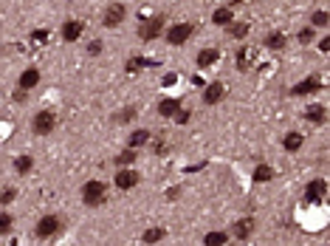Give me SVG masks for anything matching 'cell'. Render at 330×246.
<instances>
[{
  "label": "cell",
  "instance_id": "20",
  "mask_svg": "<svg viewBox=\"0 0 330 246\" xmlns=\"http://www.w3.org/2000/svg\"><path fill=\"white\" fill-rule=\"evenodd\" d=\"M302 142H305V139H302V133H296V131L285 133V139H282V145H285L288 153H296L302 147Z\"/></svg>",
  "mask_w": 330,
  "mask_h": 246
},
{
  "label": "cell",
  "instance_id": "36",
  "mask_svg": "<svg viewBox=\"0 0 330 246\" xmlns=\"http://www.w3.org/2000/svg\"><path fill=\"white\" fill-rule=\"evenodd\" d=\"M189 116H192V110H178V113H175V125H187Z\"/></svg>",
  "mask_w": 330,
  "mask_h": 246
},
{
  "label": "cell",
  "instance_id": "23",
  "mask_svg": "<svg viewBox=\"0 0 330 246\" xmlns=\"http://www.w3.org/2000/svg\"><path fill=\"white\" fill-rule=\"evenodd\" d=\"M226 29H229V37H234V40H245V34H249V23H234L231 20Z\"/></svg>",
  "mask_w": 330,
  "mask_h": 246
},
{
  "label": "cell",
  "instance_id": "26",
  "mask_svg": "<svg viewBox=\"0 0 330 246\" xmlns=\"http://www.w3.org/2000/svg\"><path fill=\"white\" fill-rule=\"evenodd\" d=\"M271 178H274V167L260 164L257 170H254V184H263V181H271Z\"/></svg>",
  "mask_w": 330,
  "mask_h": 246
},
{
  "label": "cell",
  "instance_id": "34",
  "mask_svg": "<svg viewBox=\"0 0 330 246\" xmlns=\"http://www.w3.org/2000/svg\"><path fill=\"white\" fill-rule=\"evenodd\" d=\"M15 198H17V190H12V187H6L3 193H0V201H3V204H12Z\"/></svg>",
  "mask_w": 330,
  "mask_h": 246
},
{
  "label": "cell",
  "instance_id": "31",
  "mask_svg": "<svg viewBox=\"0 0 330 246\" xmlns=\"http://www.w3.org/2000/svg\"><path fill=\"white\" fill-rule=\"evenodd\" d=\"M48 34H51L48 29H34V31H31V43H34V45L48 43Z\"/></svg>",
  "mask_w": 330,
  "mask_h": 246
},
{
  "label": "cell",
  "instance_id": "12",
  "mask_svg": "<svg viewBox=\"0 0 330 246\" xmlns=\"http://www.w3.org/2000/svg\"><path fill=\"white\" fill-rule=\"evenodd\" d=\"M254 226H257V221H254V218H240L231 232H234L237 240H249V238L254 235Z\"/></svg>",
  "mask_w": 330,
  "mask_h": 246
},
{
  "label": "cell",
  "instance_id": "13",
  "mask_svg": "<svg viewBox=\"0 0 330 246\" xmlns=\"http://www.w3.org/2000/svg\"><path fill=\"white\" fill-rule=\"evenodd\" d=\"M37 85H40V71L37 68H26L20 74V80H17V88H23V91H31Z\"/></svg>",
  "mask_w": 330,
  "mask_h": 246
},
{
  "label": "cell",
  "instance_id": "25",
  "mask_svg": "<svg viewBox=\"0 0 330 246\" xmlns=\"http://www.w3.org/2000/svg\"><path fill=\"white\" fill-rule=\"evenodd\" d=\"M133 161H136V150H133V147H124V150L116 156V167H130Z\"/></svg>",
  "mask_w": 330,
  "mask_h": 246
},
{
  "label": "cell",
  "instance_id": "37",
  "mask_svg": "<svg viewBox=\"0 0 330 246\" xmlns=\"http://www.w3.org/2000/svg\"><path fill=\"white\" fill-rule=\"evenodd\" d=\"M175 82H178V74H167L164 80H161V85H164V88H173Z\"/></svg>",
  "mask_w": 330,
  "mask_h": 246
},
{
  "label": "cell",
  "instance_id": "29",
  "mask_svg": "<svg viewBox=\"0 0 330 246\" xmlns=\"http://www.w3.org/2000/svg\"><path fill=\"white\" fill-rule=\"evenodd\" d=\"M15 226V218L9 215V212H0V235H9Z\"/></svg>",
  "mask_w": 330,
  "mask_h": 246
},
{
  "label": "cell",
  "instance_id": "27",
  "mask_svg": "<svg viewBox=\"0 0 330 246\" xmlns=\"http://www.w3.org/2000/svg\"><path fill=\"white\" fill-rule=\"evenodd\" d=\"M31 167H34V159H31V156H20V159H15V170L20 175L31 173Z\"/></svg>",
  "mask_w": 330,
  "mask_h": 246
},
{
  "label": "cell",
  "instance_id": "5",
  "mask_svg": "<svg viewBox=\"0 0 330 246\" xmlns=\"http://www.w3.org/2000/svg\"><path fill=\"white\" fill-rule=\"evenodd\" d=\"M164 31V15H155V17H147V20L138 26V37H141L144 43H150V40H155L158 34Z\"/></svg>",
  "mask_w": 330,
  "mask_h": 246
},
{
  "label": "cell",
  "instance_id": "21",
  "mask_svg": "<svg viewBox=\"0 0 330 246\" xmlns=\"http://www.w3.org/2000/svg\"><path fill=\"white\" fill-rule=\"evenodd\" d=\"M234 20V12H231L229 6H223V9H217L215 15H212V23L215 26H229V23Z\"/></svg>",
  "mask_w": 330,
  "mask_h": 246
},
{
  "label": "cell",
  "instance_id": "4",
  "mask_svg": "<svg viewBox=\"0 0 330 246\" xmlns=\"http://www.w3.org/2000/svg\"><path fill=\"white\" fill-rule=\"evenodd\" d=\"M124 17H127V6L124 3H110L105 9V15H102V26L105 29H116V26H122Z\"/></svg>",
  "mask_w": 330,
  "mask_h": 246
},
{
  "label": "cell",
  "instance_id": "17",
  "mask_svg": "<svg viewBox=\"0 0 330 246\" xmlns=\"http://www.w3.org/2000/svg\"><path fill=\"white\" fill-rule=\"evenodd\" d=\"M288 45V37L282 34V31H271V34L266 37V48L268 51H282Z\"/></svg>",
  "mask_w": 330,
  "mask_h": 246
},
{
  "label": "cell",
  "instance_id": "9",
  "mask_svg": "<svg viewBox=\"0 0 330 246\" xmlns=\"http://www.w3.org/2000/svg\"><path fill=\"white\" fill-rule=\"evenodd\" d=\"M226 96V85L223 82H212V85H203V105H217V102Z\"/></svg>",
  "mask_w": 330,
  "mask_h": 246
},
{
  "label": "cell",
  "instance_id": "30",
  "mask_svg": "<svg viewBox=\"0 0 330 246\" xmlns=\"http://www.w3.org/2000/svg\"><path fill=\"white\" fill-rule=\"evenodd\" d=\"M313 37H316V31H313V26H305V29L296 34V40H299L302 45H308V43H313Z\"/></svg>",
  "mask_w": 330,
  "mask_h": 246
},
{
  "label": "cell",
  "instance_id": "7",
  "mask_svg": "<svg viewBox=\"0 0 330 246\" xmlns=\"http://www.w3.org/2000/svg\"><path fill=\"white\" fill-rule=\"evenodd\" d=\"M113 184H116L119 190H124V193H127V190H133V187L138 184V173H136V170H130V167H119V170H116Z\"/></svg>",
  "mask_w": 330,
  "mask_h": 246
},
{
  "label": "cell",
  "instance_id": "38",
  "mask_svg": "<svg viewBox=\"0 0 330 246\" xmlns=\"http://www.w3.org/2000/svg\"><path fill=\"white\" fill-rule=\"evenodd\" d=\"M152 150H155L158 156H164V153H167V145H164V142H155V145H152Z\"/></svg>",
  "mask_w": 330,
  "mask_h": 246
},
{
  "label": "cell",
  "instance_id": "1",
  "mask_svg": "<svg viewBox=\"0 0 330 246\" xmlns=\"http://www.w3.org/2000/svg\"><path fill=\"white\" fill-rule=\"evenodd\" d=\"M108 201V184L105 181H85L82 187V204L85 207H102Z\"/></svg>",
  "mask_w": 330,
  "mask_h": 246
},
{
  "label": "cell",
  "instance_id": "33",
  "mask_svg": "<svg viewBox=\"0 0 330 246\" xmlns=\"http://www.w3.org/2000/svg\"><path fill=\"white\" fill-rule=\"evenodd\" d=\"M327 23H330L327 12H316V15L310 17V26H327Z\"/></svg>",
  "mask_w": 330,
  "mask_h": 246
},
{
  "label": "cell",
  "instance_id": "35",
  "mask_svg": "<svg viewBox=\"0 0 330 246\" xmlns=\"http://www.w3.org/2000/svg\"><path fill=\"white\" fill-rule=\"evenodd\" d=\"M102 48H105V45H102V40H94V43L88 45V54H91V57H99Z\"/></svg>",
  "mask_w": 330,
  "mask_h": 246
},
{
  "label": "cell",
  "instance_id": "19",
  "mask_svg": "<svg viewBox=\"0 0 330 246\" xmlns=\"http://www.w3.org/2000/svg\"><path fill=\"white\" fill-rule=\"evenodd\" d=\"M150 139H152L150 131H133L130 133V139H127V147H133V150H136V147H144Z\"/></svg>",
  "mask_w": 330,
  "mask_h": 246
},
{
  "label": "cell",
  "instance_id": "39",
  "mask_svg": "<svg viewBox=\"0 0 330 246\" xmlns=\"http://www.w3.org/2000/svg\"><path fill=\"white\" fill-rule=\"evenodd\" d=\"M15 102H26V91H23V88H17L15 91Z\"/></svg>",
  "mask_w": 330,
  "mask_h": 246
},
{
  "label": "cell",
  "instance_id": "2",
  "mask_svg": "<svg viewBox=\"0 0 330 246\" xmlns=\"http://www.w3.org/2000/svg\"><path fill=\"white\" fill-rule=\"evenodd\" d=\"M62 218L59 215H43L40 218V224H37V238L40 240H48V238H57L59 232H62Z\"/></svg>",
  "mask_w": 330,
  "mask_h": 246
},
{
  "label": "cell",
  "instance_id": "40",
  "mask_svg": "<svg viewBox=\"0 0 330 246\" xmlns=\"http://www.w3.org/2000/svg\"><path fill=\"white\" fill-rule=\"evenodd\" d=\"M319 48H322V51H330V37H324L322 43H319Z\"/></svg>",
  "mask_w": 330,
  "mask_h": 246
},
{
  "label": "cell",
  "instance_id": "32",
  "mask_svg": "<svg viewBox=\"0 0 330 246\" xmlns=\"http://www.w3.org/2000/svg\"><path fill=\"white\" fill-rule=\"evenodd\" d=\"M249 63H252V54H249V48H240V51H237V68H240V71H245V68H249Z\"/></svg>",
  "mask_w": 330,
  "mask_h": 246
},
{
  "label": "cell",
  "instance_id": "18",
  "mask_svg": "<svg viewBox=\"0 0 330 246\" xmlns=\"http://www.w3.org/2000/svg\"><path fill=\"white\" fill-rule=\"evenodd\" d=\"M150 66H155V59H150V57H130L127 59V74H136V71H141V68H150Z\"/></svg>",
  "mask_w": 330,
  "mask_h": 246
},
{
  "label": "cell",
  "instance_id": "8",
  "mask_svg": "<svg viewBox=\"0 0 330 246\" xmlns=\"http://www.w3.org/2000/svg\"><path fill=\"white\" fill-rule=\"evenodd\" d=\"M82 34H85V23L82 20H65L62 23V40L65 43H76Z\"/></svg>",
  "mask_w": 330,
  "mask_h": 246
},
{
  "label": "cell",
  "instance_id": "11",
  "mask_svg": "<svg viewBox=\"0 0 330 246\" xmlns=\"http://www.w3.org/2000/svg\"><path fill=\"white\" fill-rule=\"evenodd\" d=\"M319 88H322V82L316 80V77H308V80L296 82V85L291 88V96H308V94H316Z\"/></svg>",
  "mask_w": 330,
  "mask_h": 246
},
{
  "label": "cell",
  "instance_id": "24",
  "mask_svg": "<svg viewBox=\"0 0 330 246\" xmlns=\"http://www.w3.org/2000/svg\"><path fill=\"white\" fill-rule=\"evenodd\" d=\"M226 240H229V235H226V232H206V238H203V243H206V246H223V243H226Z\"/></svg>",
  "mask_w": 330,
  "mask_h": 246
},
{
  "label": "cell",
  "instance_id": "15",
  "mask_svg": "<svg viewBox=\"0 0 330 246\" xmlns=\"http://www.w3.org/2000/svg\"><path fill=\"white\" fill-rule=\"evenodd\" d=\"M181 110V99H161V105H158V116H164V119H173L175 113Z\"/></svg>",
  "mask_w": 330,
  "mask_h": 246
},
{
  "label": "cell",
  "instance_id": "3",
  "mask_svg": "<svg viewBox=\"0 0 330 246\" xmlns=\"http://www.w3.org/2000/svg\"><path fill=\"white\" fill-rule=\"evenodd\" d=\"M54 128H57V113L54 110H40L31 119V131L37 136H48V133H54Z\"/></svg>",
  "mask_w": 330,
  "mask_h": 246
},
{
  "label": "cell",
  "instance_id": "10",
  "mask_svg": "<svg viewBox=\"0 0 330 246\" xmlns=\"http://www.w3.org/2000/svg\"><path fill=\"white\" fill-rule=\"evenodd\" d=\"M324 193H327V181H324V178H313L308 187H305V198H308V201H313V204L322 201Z\"/></svg>",
  "mask_w": 330,
  "mask_h": 246
},
{
  "label": "cell",
  "instance_id": "16",
  "mask_svg": "<svg viewBox=\"0 0 330 246\" xmlns=\"http://www.w3.org/2000/svg\"><path fill=\"white\" fill-rule=\"evenodd\" d=\"M305 119H308L310 125H324L327 110H324V105H310V108L305 110Z\"/></svg>",
  "mask_w": 330,
  "mask_h": 246
},
{
  "label": "cell",
  "instance_id": "14",
  "mask_svg": "<svg viewBox=\"0 0 330 246\" xmlns=\"http://www.w3.org/2000/svg\"><path fill=\"white\" fill-rule=\"evenodd\" d=\"M217 59H220V51H217V48H203V51H198L195 66H198V68H209V66H215Z\"/></svg>",
  "mask_w": 330,
  "mask_h": 246
},
{
  "label": "cell",
  "instance_id": "28",
  "mask_svg": "<svg viewBox=\"0 0 330 246\" xmlns=\"http://www.w3.org/2000/svg\"><path fill=\"white\" fill-rule=\"evenodd\" d=\"M136 119V108H124L122 113L113 116V125H124V122H133Z\"/></svg>",
  "mask_w": 330,
  "mask_h": 246
},
{
  "label": "cell",
  "instance_id": "6",
  "mask_svg": "<svg viewBox=\"0 0 330 246\" xmlns=\"http://www.w3.org/2000/svg\"><path fill=\"white\" fill-rule=\"evenodd\" d=\"M192 34H195L192 23H175L173 29L167 31V43H170V45H184Z\"/></svg>",
  "mask_w": 330,
  "mask_h": 246
},
{
  "label": "cell",
  "instance_id": "22",
  "mask_svg": "<svg viewBox=\"0 0 330 246\" xmlns=\"http://www.w3.org/2000/svg\"><path fill=\"white\" fill-rule=\"evenodd\" d=\"M164 238H167V229H161V226H152V229H147L141 235L144 243H161Z\"/></svg>",
  "mask_w": 330,
  "mask_h": 246
}]
</instances>
